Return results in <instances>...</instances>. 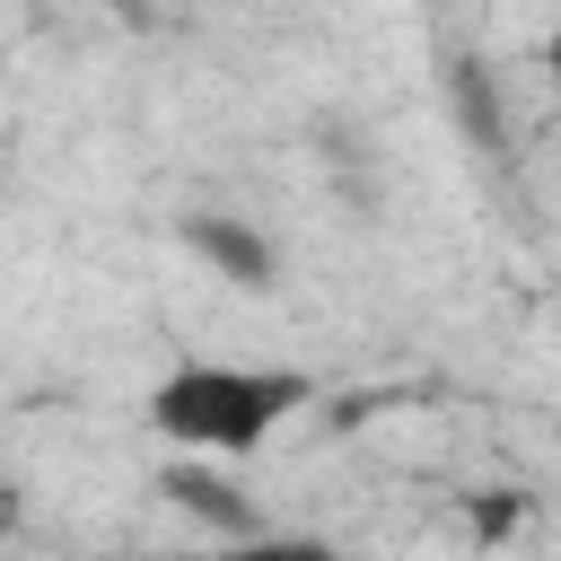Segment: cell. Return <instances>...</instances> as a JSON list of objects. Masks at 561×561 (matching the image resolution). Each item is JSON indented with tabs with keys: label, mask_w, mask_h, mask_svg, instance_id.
Listing matches in <instances>:
<instances>
[{
	"label": "cell",
	"mask_w": 561,
	"mask_h": 561,
	"mask_svg": "<svg viewBox=\"0 0 561 561\" xmlns=\"http://www.w3.org/2000/svg\"><path fill=\"white\" fill-rule=\"evenodd\" d=\"M184 245H193L228 289H272V280H280V245H272L254 219H237V210H193V219H184Z\"/></svg>",
	"instance_id": "obj_2"
},
{
	"label": "cell",
	"mask_w": 561,
	"mask_h": 561,
	"mask_svg": "<svg viewBox=\"0 0 561 561\" xmlns=\"http://www.w3.org/2000/svg\"><path fill=\"white\" fill-rule=\"evenodd\" d=\"M316 403L307 368H254V359H175L167 377H149L140 421L175 447V456H254L280 421H298Z\"/></svg>",
	"instance_id": "obj_1"
},
{
	"label": "cell",
	"mask_w": 561,
	"mask_h": 561,
	"mask_svg": "<svg viewBox=\"0 0 561 561\" xmlns=\"http://www.w3.org/2000/svg\"><path fill=\"white\" fill-rule=\"evenodd\" d=\"M158 491L184 508V517H202L219 543H245V535H263V508L228 482V473H210V456H184V465H167L158 473Z\"/></svg>",
	"instance_id": "obj_3"
},
{
	"label": "cell",
	"mask_w": 561,
	"mask_h": 561,
	"mask_svg": "<svg viewBox=\"0 0 561 561\" xmlns=\"http://www.w3.org/2000/svg\"><path fill=\"white\" fill-rule=\"evenodd\" d=\"M9 517H18V500H9V491H0V526H9Z\"/></svg>",
	"instance_id": "obj_6"
},
{
	"label": "cell",
	"mask_w": 561,
	"mask_h": 561,
	"mask_svg": "<svg viewBox=\"0 0 561 561\" xmlns=\"http://www.w3.org/2000/svg\"><path fill=\"white\" fill-rule=\"evenodd\" d=\"M543 70H552V88H561V18H552V35H543Z\"/></svg>",
	"instance_id": "obj_5"
},
{
	"label": "cell",
	"mask_w": 561,
	"mask_h": 561,
	"mask_svg": "<svg viewBox=\"0 0 561 561\" xmlns=\"http://www.w3.org/2000/svg\"><path fill=\"white\" fill-rule=\"evenodd\" d=\"M210 561H351V552H333L324 535H272V526H263V535H245V543H219Z\"/></svg>",
	"instance_id": "obj_4"
}]
</instances>
